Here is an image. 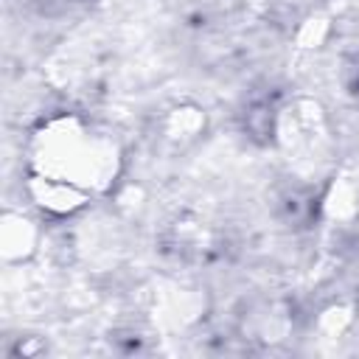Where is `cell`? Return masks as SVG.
<instances>
[{
    "instance_id": "obj_1",
    "label": "cell",
    "mask_w": 359,
    "mask_h": 359,
    "mask_svg": "<svg viewBox=\"0 0 359 359\" xmlns=\"http://www.w3.org/2000/svg\"><path fill=\"white\" fill-rule=\"evenodd\" d=\"M118 146L76 115H62L39 126L31 143L34 177L67 185L81 196L101 194L118 174Z\"/></svg>"
}]
</instances>
